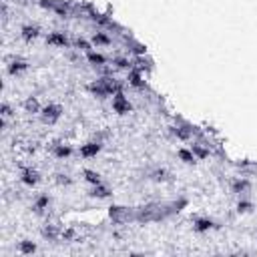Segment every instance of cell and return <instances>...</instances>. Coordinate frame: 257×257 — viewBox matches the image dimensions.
<instances>
[{
  "label": "cell",
  "mask_w": 257,
  "mask_h": 257,
  "mask_svg": "<svg viewBox=\"0 0 257 257\" xmlns=\"http://www.w3.org/2000/svg\"><path fill=\"white\" fill-rule=\"evenodd\" d=\"M63 113H64V108L61 107V105H57V103H48V105H44L43 108H41V121L44 123V125H54L61 117H63Z\"/></svg>",
  "instance_id": "obj_1"
},
{
  "label": "cell",
  "mask_w": 257,
  "mask_h": 257,
  "mask_svg": "<svg viewBox=\"0 0 257 257\" xmlns=\"http://www.w3.org/2000/svg\"><path fill=\"white\" fill-rule=\"evenodd\" d=\"M108 217L113 219L115 225H121V223H127V221H135V211L128 209V207L113 205V207H108Z\"/></svg>",
  "instance_id": "obj_2"
},
{
  "label": "cell",
  "mask_w": 257,
  "mask_h": 257,
  "mask_svg": "<svg viewBox=\"0 0 257 257\" xmlns=\"http://www.w3.org/2000/svg\"><path fill=\"white\" fill-rule=\"evenodd\" d=\"M28 61L26 59H22V57H12L10 61H8V64H6V72L10 77H21V75H24V72L28 70Z\"/></svg>",
  "instance_id": "obj_3"
},
{
  "label": "cell",
  "mask_w": 257,
  "mask_h": 257,
  "mask_svg": "<svg viewBox=\"0 0 257 257\" xmlns=\"http://www.w3.org/2000/svg\"><path fill=\"white\" fill-rule=\"evenodd\" d=\"M111 107H113V111L117 113V115H128L133 111V105H131V101H128L127 97H125V93L121 90V93H117L115 97H113V103H111Z\"/></svg>",
  "instance_id": "obj_4"
},
{
  "label": "cell",
  "mask_w": 257,
  "mask_h": 257,
  "mask_svg": "<svg viewBox=\"0 0 257 257\" xmlns=\"http://www.w3.org/2000/svg\"><path fill=\"white\" fill-rule=\"evenodd\" d=\"M21 183L22 185H26V187H36L41 183V173L36 171V169H32V167H24V169H21Z\"/></svg>",
  "instance_id": "obj_5"
},
{
  "label": "cell",
  "mask_w": 257,
  "mask_h": 257,
  "mask_svg": "<svg viewBox=\"0 0 257 257\" xmlns=\"http://www.w3.org/2000/svg\"><path fill=\"white\" fill-rule=\"evenodd\" d=\"M217 227H219V225L213 221V219H209V217H195V219H193V231L199 233V235L209 233V231H213V229H217Z\"/></svg>",
  "instance_id": "obj_6"
},
{
  "label": "cell",
  "mask_w": 257,
  "mask_h": 257,
  "mask_svg": "<svg viewBox=\"0 0 257 257\" xmlns=\"http://www.w3.org/2000/svg\"><path fill=\"white\" fill-rule=\"evenodd\" d=\"M101 151H103V143L101 141H88V143L81 145V149H79V153H81L83 159H93Z\"/></svg>",
  "instance_id": "obj_7"
},
{
  "label": "cell",
  "mask_w": 257,
  "mask_h": 257,
  "mask_svg": "<svg viewBox=\"0 0 257 257\" xmlns=\"http://www.w3.org/2000/svg\"><path fill=\"white\" fill-rule=\"evenodd\" d=\"M46 44L48 46H59V48H70V41H68V36L61 30H54L46 36Z\"/></svg>",
  "instance_id": "obj_8"
},
{
  "label": "cell",
  "mask_w": 257,
  "mask_h": 257,
  "mask_svg": "<svg viewBox=\"0 0 257 257\" xmlns=\"http://www.w3.org/2000/svg\"><path fill=\"white\" fill-rule=\"evenodd\" d=\"M249 191H251V181H249L247 177H237V179L231 183V193H233V195L245 197Z\"/></svg>",
  "instance_id": "obj_9"
},
{
  "label": "cell",
  "mask_w": 257,
  "mask_h": 257,
  "mask_svg": "<svg viewBox=\"0 0 257 257\" xmlns=\"http://www.w3.org/2000/svg\"><path fill=\"white\" fill-rule=\"evenodd\" d=\"M50 203H52L50 195H48V193H41L39 197L34 199V203H32V213H36V215L46 213V211H48V207H50Z\"/></svg>",
  "instance_id": "obj_10"
},
{
  "label": "cell",
  "mask_w": 257,
  "mask_h": 257,
  "mask_svg": "<svg viewBox=\"0 0 257 257\" xmlns=\"http://www.w3.org/2000/svg\"><path fill=\"white\" fill-rule=\"evenodd\" d=\"M39 36H41V28L36 24H22L21 26V39L24 43H32V41L39 39Z\"/></svg>",
  "instance_id": "obj_11"
},
{
  "label": "cell",
  "mask_w": 257,
  "mask_h": 257,
  "mask_svg": "<svg viewBox=\"0 0 257 257\" xmlns=\"http://www.w3.org/2000/svg\"><path fill=\"white\" fill-rule=\"evenodd\" d=\"M113 195L111 187L105 185V183H99V185H93V189L88 191V197H93V199H108Z\"/></svg>",
  "instance_id": "obj_12"
},
{
  "label": "cell",
  "mask_w": 257,
  "mask_h": 257,
  "mask_svg": "<svg viewBox=\"0 0 257 257\" xmlns=\"http://www.w3.org/2000/svg\"><path fill=\"white\" fill-rule=\"evenodd\" d=\"M61 233L63 231L57 225H43L41 227V235H43V239H46V241H59Z\"/></svg>",
  "instance_id": "obj_13"
},
{
  "label": "cell",
  "mask_w": 257,
  "mask_h": 257,
  "mask_svg": "<svg viewBox=\"0 0 257 257\" xmlns=\"http://www.w3.org/2000/svg\"><path fill=\"white\" fill-rule=\"evenodd\" d=\"M90 43L97 44V46H108V44H113V39L105 30H97V32H93V36H90Z\"/></svg>",
  "instance_id": "obj_14"
},
{
  "label": "cell",
  "mask_w": 257,
  "mask_h": 257,
  "mask_svg": "<svg viewBox=\"0 0 257 257\" xmlns=\"http://www.w3.org/2000/svg\"><path fill=\"white\" fill-rule=\"evenodd\" d=\"M16 251L21 255H32V253L39 251V245H36L34 241H30V239H22V241H18Z\"/></svg>",
  "instance_id": "obj_15"
},
{
  "label": "cell",
  "mask_w": 257,
  "mask_h": 257,
  "mask_svg": "<svg viewBox=\"0 0 257 257\" xmlns=\"http://www.w3.org/2000/svg\"><path fill=\"white\" fill-rule=\"evenodd\" d=\"M22 107H24V111L30 113V115H41V108H43L36 97H26L24 103H22Z\"/></svg>",
  "instance_id": "obj_16"
},
{
  "label": "cell",
  "mask_w": 257,
  "mask_h": 257,
  "mask_svg": "<svg viewBox=\"0 0 257 257\" xmlns=\"http://www.w3.org/2000/svg\"><path fill=\"white\" fill-rule=\"evenodd\" d=\"M52 155L57 159H68L72 155V147L66 145V143H61V145H54L52 147Z\"/></svg>",
  "instance_id": "obj_17"
},
{
  "label": "cell",
  "mask_w": 257,
  "mask_h": 257,
  "mask_svg": "<svg viewBox=\"0 0 257 257\" xmlns=\"http://www.w3.org/2000/svg\"><path fill=\"white\" fill-rule=\"evenodd\" d=\"M83 179L88 183V185H99V183H103L101 173H97L93 169H83Z\"/></svg>",
  "instance_id": "obj_18"
},
{
  "label": "cell",
  "mask_w": 257,
  "mask_h": 257,
  "mask_svg": "<svg viewBox=\"0 0 257 257\" xmlns=\"http://www.w3.org/2000/svg\"><path fill=\"white\" fill-rule=\"evenodd\" d=\"M177 157H179L183 163H185V165H195V161H197L195 153H193L191 149H183V147H181V149L177 151Z\"/></svg>",
  "instance_id": "obj_19"
},
{
  "label": "cell",
  "mask_w": 257,
  "mask_h": 257,
  "mask_svg": "<svg viewBox=\"0 0 257 257\" xmlns=\"http://www.w3.org/2000/svg\"><path fill=\"white\" fill-rule=\"evenodd\" d=\"M253 209H255L253 201H249V199H245V197H241V199H239V203H237V213H241V215L251 213Z\"/></svg>",
  "instance_id": "obj_20"
},
{
  "label": "cell",
  "mask_w": 257,
  "mask_h": 257,
  "mask_svg": "<svg viewBox=\"0 0 257 257\" xmlns=\"http://www.w3.org/2000/svg\"><path fill=\"white\" fill-rule=\"evenodd\" d=\"M12 115H14V111H12L10 103H8V101H4V103H2V108H0V117H2L4 121H8Z\"/></svg>",
  "instance_id": "obj_21"
},
{
  "label": "cell",
  "mask_w": 257,
  "mask_h": 257,
  "mask_svg": "<svg viewBox=\"0 0 257 257\" xmlns=\"http://www.w3.org/2000/svg\"><path fill=\"white\" fill-rule=\"evenodd\" d=\"M54 181H57L59 183V185H72V179L66 175V173H57V175H54Z\"/></svg>",
  "instance_id": "obj_22"
}]
</instances>
